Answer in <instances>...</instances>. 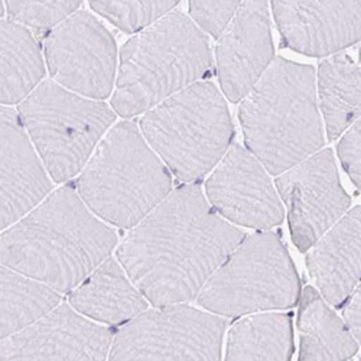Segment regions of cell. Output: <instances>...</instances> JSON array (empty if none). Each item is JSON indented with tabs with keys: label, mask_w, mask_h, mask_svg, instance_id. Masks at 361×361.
Instances as JSON below:
<instances>
[{
	"label": "cell",
	"mask_w": 361,
	"mask_h": 361,
	"mask_svg": "<svg viewBox=\"0 0 361 361\" xmlns=\"http://www.w3.org/2000/svg\"><path fill=\"white\" fill-rule=\"evenodd\" d=\"M246 235L209 207L197 184L173 190L123 238L120 264L154 307L200 295Z\"/></svg>",
	"instance_id": "obj_1"
},
{
	"label": "cell",
	"mask_w": 361,
	"mask_h": 361,
	"mask_svg": "<svg viewBox=\"0 0 361 361\" xmlns=\"http://www.w3.org/2000/svg\"><path fill=\"white\" fill-rule=\"evenodd\" d=\"M116 233L66 185L2 231V266L51 286L77 289L110 257Z\"/></svg>",
	"instance_id": "obj_2"
},
{
	"label": "cell",
	"mask_w": 361,
	"mask_h": 361,
	"mask_svg": "<svg viewBox=\"0 0 361 361\" xmlns=\"http://www.w3.org/2000/svg\"><path fill=\"white\" fill-rule=\"evenodd\" d=\"M249 152L281 175L324 146L315 71L285 58L272 63L240 106Z\"/></svg>",
	"instance_id": "obj_3"
},
{
	"label": "cell",
	"mask_w": 361,
	"mask_h": 361,
	"mask_svg": "<svg viewBox=\"0 0 361 361\" xmlns=\"http://www.w3.org/2000/svg\"><path fill=\"white\" fill-rule=\"evenodd\" d=\"M213 68L207 37L184 13L171 12L120 51L111 107L122 117L147 113L200 82Z\"/></svg>",
	"instance_id": "obj_4"
},
{
	"label": "cell",
	"mask_w": 361,
	"mask_h": 361,
	"mask_svg": "<svg viewBox=\"0 0 361 361\" xmlns=\"http://www.w3.org/2000/svg\"><path fill=\"white\" fill-rule=\"evenodd\" d=\"M84 204L104 221L133 228L172 192V178L133 122L117 123L77 180Z\"/></svg>",
	"instance_id": "obj_5"
},
{
	"label": "cell",
	"mask_w": 361,
	"mask_h": 361,
	"mask_svg": "<svg viewBox=\"0 0 361 361\" xmlns=\"http://www.w3.org/2000/svg\"><path fill=\"white\" fill-rule=\"evenodd\" d=\"M140 132L169 171L188 184L221 162L234 135L227 104L212 81L195 82L149 110Z\"/></svg>",
	"instance_id": "obj_6"
},
{
	"label": "cell",
	"mask_w": 361,
	"mask_h": 361,
	"mask_svg": "<svg viewBox=\"0 0 361 361\" xmlns=\"http://www.w3.org/2000/svg\"><path fill=\"white\" fill-rule=\"evenodd\" d=\"M22 123L55 183H66L92 159L116 113L103 102L44 81L19 106Z\"/></svg>",
	"instance_id": "obj_7"
},
{
	"label": "cell",
	"mask_w": 361,
	"mask_h": 361,
	"mask_svg": "<svg viewBox=\"0 0 361 361\" xmlns=\"http://www.w3.org/2000/svg\"><path fill=\"white\" fill-rule=\"evenodd\" d=\"M300 298V281L275 231L246 237L208 279L198 295L201 307L228 318L288 310Z\"/></svg>",
	"instance_id": "obj_8"
},
{
	"label": "cell",
	"mask_w": 361,
	"mask_h": 361,
	"mask_svg": "<svg viewBox=\"0 0 361 361\" xmlns=\"http://www.w3.org/2000/svg\"><path fill=\"white\" fill-rule=\"evenodd\" d=\"M226 321L188 305L155 307L118 331L109 361H221Z\"/></svg>",
	"instance_id": "obj_9"
},
{
	"label": "cell",
	"mask_w": 361,
	"mask_h": 361,
	"mask_svg": "<svg viewBox=\"0 0 361 361\" xmlns=\"http://www.w3.org/2000/svg\"><path fill=\"white\" fill-rule=\"evenodd\" d=\"M44 52L52 80L70 92L102 102L110 96L117 47L107 27L88 12H75L47 35Z\"/></svg>",
	"instance_id": "obj_10"
},
{
	"label": "cell",
	"mask_w": 361,
	"mask_h": 361,
	"mask_svg": "<svg viewBox=\"0 0 361 361\" xmlns=\"http://www.w3.org/2000/svg\"><path fill=\"white\" fill-rule=\"evenodd\" d=\"M276 187L288 207L292 240L300 252L312 249L350 207L329 149L281 173Z\"/></svg>",
	"instance_id": "obj_11"
},
{
	"label": "cell",
	"mask_w": 361,
	"mask_h": 361,
	"mask_svg": "<svg viewBox=\"0 0 361 361\" xmlns=\"http://www.w3.org/2000/svg\"><path fill=\"white\" fill-rule=\"evenodd\" d=\"M205 192L216 212L233 223L269 230L283 221V207L266 168L240 145L230 146Z\"/></svg>",
	"instance_id": "obj_12"
},
{
	"label": "cell",
	"mask_w": 361,
	"mask_h": 361,
	"mask_svg": "<svg viewBox=\"0 0 361 361\" xmlns=\"http://www.w3.org/2000/svg\"><path fill=\"white\" fill-rule=\"evenodd\" d=\"M114 333L61 304L34 325L2 340V361H106Z\"/></svg>",
	"instance_id": "obj_13"
},
{
	"label": "cell",
	"mask_w": 361,
	"mask_h": 361,
	"mask_svg": "<svg viewBox=\"0 0 361 361\" xmlns=\"http://www.w3.org/2000/svg\"><path fill=\"white\" fill-rule=\"evenodd\" d=\"M217 74L233 103L246 99L272 66L274 42L266 2H242L217 42Z\"/></svg>",
	"instance_id": "obj_14"
},
{
	"label": "cell",
	"mask_w": 361,
	"mask_h": 361,
	"mask_svg": "<svg viewBox=\"0 0 361 361\" xmlns=\"http://www.w3.org/2000/svg\"><path fill=\"white\" fill-rule=\"evenodd\" d=\"M285 45L311 56L336 55L361 41V2H272Z\"/></svg>",
	"instance_id": "obj_15"
},
{
	"label": "cell",
	"mask_w": 361,
	"mask_h": 361,
	"mask_svg": "<svg viewBox=\"0 0 361 361\" xmlns=\"http://www.w3.org/2000/svg\"><path fill=\"white\" fill-rule=\"evenodd\" d=\"M2 207L0 227L8 230L44 202L51 180L19 111L2 106Z\"/></svg>",
	"instance_id": "obj_16"
},
{
	"label": "cell",
	"mask_w": 361,
	"mask_h": 361,
	"mask_svg": "<svg viewBox=\"0 0 361 361\" xmlns=\"http://www.w3.org/2000/svg\"><path fill=\"white\" fill-rule=\"evenodd\" d=\"M307 263L322 296L337 308L344 307L361 282V205L318 240Z\"/></svg>",
	"instance_id": "obj_17"
},
{
	"label": "cell",
	"mask_w": 361,
	"mask_h": 361,
	"mask_svg": "<svg viewBox=\"0 0 361 361\" xmlns=\"http://www.w3.org/2000/svg\"><path fill=\"white\" fill-rule=\"evenodd\" d=\"M70 305L81 315L114 326L147 311L149 300L130 282L120 262L109 257L73 290Z\"/></svg>",
	"instance_id": "obj_18"
},
{
	"label": "cell",
	"mask_w": 361,
	"mask_h": 361,
	"mask_svg": "<svg viewBox=\"0 0 361 361\" xmlns=\"http://www.w3.org/2000/svg\"><path fill=\"white\" fill-rule=\"evenodd\" d=\"M298 328L300 334L298 361H347L358 351L348 325L329 308L315 288H305L300 296Z\"/></svg>",
	"instance_id": "obj_19"
},
{
	"label": "cell",
	"mask_w": 361,
	"mask_h": 361,
	"mask_svg": "<svg viewBox=\"0 0 361 361\" xmlns=\"http://www.w3.org/2000/svg\"><path fill=\"white\" fill-rule=\"evenodd\" d=\"M318 96L328 139L334 140L361 117V68L350 55H331L319 64Z\"/></svg>",
	"instance_id": "obj_20"
},
{
	"label": "cell",
	"mask_w": 361,
	"mask_h": 361,
	"mask_svg": "<svg viewBox=\"0 0 361 361\" xmlns=\"http://www.w3.org/2000/svg\"><path fill=\"white\" fill-rule=\"evenodd\" d=\"M45 68L32 32L11 19L2 20V106L23 103L41 85Z\"/></svg>",
	"instance_id": "obj_21"
},
{
	"label": "cell",
	"mask_w": 361,
	"mask_h": 361,
	"mask_svg": "<svg viewBox=\"0 0 361 361\" xmlns=\"http://www.w3.org/2000/svg\"><path fill=\"white\" fill-rule=\"evenodd\" d=\"M293 329L289 314L250 315L228 336L226 361H290Z\"/></svg>",
	"instance_id": "obj_22"
},
{
	"label": "cell",
	"mask_w": 361,
	"mask_h": 361,
	"mask_svg": "<svg viewBox=\"0 0 361 361\" xmlns=\"http://www.w3.org/2000/svg\"><path fill=\"white\" fill-rule=\"evenodd\" d=\"M2 321L0 337L9 338L34 325L61 302L58 290L2 266Z\"/></svg>",
	"instance_id": "obj_23"
},
{
	"label": "cell",
	"mask_w": 361,
	"mask_h": 361,
	"mask_svg": "<svg viewBox=\"0 0 361 361\" xmlns=\"http://www.w3.org/2000/svg\"><path fill=\"white\" fill-rule=\"evenodd\" d=\"M179 2L175 0H161V2H113V0H92L90 6L94 12L110 20L118 29L135 34L145 31L150 25L157 23L164 16L171 13Z\"/></svg>",
	"instance_id": "obj_24"
},
{
	"label": "cell",
	"mask_w": 361,
	"mask_h": 361,
	"mask_svg": "<svg viewBox=\"0 0 361 361\" xmlns=\"http://www.w3.org/2000/svg\"><path fill=\"white\" fill-rule=\"evenodd\" d=\"M11 20L31 27L34 31H52L81 6L78 0L68 2H5Z\"/></svg>",
	"instance_id": "obj_25"
},
{
	"label": "cell",
	"mask_w": 361,
	"mask_h": 361,
	"mask_svg": "<svg viewBox=\"0 0 361 361\" xmlns=\"http://www.w3.org/2000/svg\"><path fill=\"white\" fill-rule=\"evenodd\" d=\"M242 2H190V13L195 25L201 26L205 32L220 38L231 20L234 19Z\"/></svg>",
	"instance_id": "obj_26"
},
{
	"label": "cell",
	"mask_w": 361,
	"mask_h": 361,
	"mask_svg": "<svg viewBox=\"0 0 361 361\" xmlns=\"http://www.w3.org/2000/svg\"><path fill=\"white\" fill-rule=\"evenodd\" d=\"M337 150L343 168L361 190V117L341 137Z\"/></svg>",
	"instance_id": "obj_27"
},
{
	"label": "cell",
	"mask_w": 361,
	"mask_h": 361,
	"mask_svg": "<svg viewBox=\"0 0 361 361\" xmlns=\"http://www.w3.org/2000/svg\"><path fill=\"white\" fill-rule=\"evenodd\" d=\"M344 318L355 340L361 344V282L348 299L347 307L344 308Z\"/></svg>",
	"instance_id": "obj_28"
},
{
	"label": "cell",
	"mask_w": 361,
	"mask_h": 361,
	"mask_svg": "<svg viewBox=\"0 0 361 361\" xmlns=\"http://www.w3.org/2000/svg\"><path fill=\"white\" fill-rule=\"evenodd\" d=\"M360 61H361V49H360Z\"/></svg>",
	"instance_id": "obj_29"
}]
</instances>
